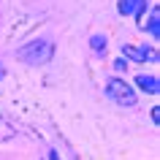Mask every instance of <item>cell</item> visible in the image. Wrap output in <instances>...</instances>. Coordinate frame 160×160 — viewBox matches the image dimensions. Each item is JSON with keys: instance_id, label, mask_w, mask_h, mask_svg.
<instances>
[{"instance_id": "cell-1", "label": "cell", "mask_w": 160, "mask_h": 160, "mask_svg": "<svg viewBox=\"0 0 160 160\" xmlns=\"http://www.w3.org/2000/svg\"><path fill=\"white\" fill-rule=\"evenodd\" d=\"M106 92L111 101H117L119 106H136V92L130 90V84H125L122 79H109L106 82Z\"/></svg>"}, {"instance_id": "cell-2", "label": "cell", "mask_w": 160, "mask_h": 160, "mask_svg": "<svg viewBox=\"0 0 160 160\" xmlns=\"http://www.w3.org/2000/svg\"><path fill=\"white\" fill-rule=\"evenodd\" d=\"M52 57V43H30L25 49H19V60H25V62H46Z\"/></svg>"}, {"instance_id": "cell-3", "label": "cell", "mask_w": 160, "mask_h": 160, "mask_svg": "<svg viewBox=\"0 0 160 160\" xmlns=\"http://www.w3.org/2000/svg\"><path fill=\"white\" fill-rule=\"evenodd\" d=\"M122 52H125V57H130V60H152V62L158 60L155 49H147V46H144V49H133V46H125Z\"/></svg>"}, {"instance_id": "cell-4", "label": "cell", "mask_w": 160, "mask_h": 160, "mask_svg": "<svg viewBox=\"0 0 160 160\" xmlns=\"http://www.w3.org/2000/svg\"><path fill=\"white\" fill-rule=\"evenodd\" d=\"M144 3L147 0H119V14H125V17H130V14H141L144 11Z\"/></svg>"}, {"instance_id": "cell-5", "label": "cell", "mask_w": 160, "mask_h": 160, "mask_svg": "<svg viewBox=\"0 0 160 160\" xmlns=\"http://www.w3.org/2000/svg\"><path fill=\"white\" fill-rule=\"evenodd\" d=\"M136 82H138V87H141L144 92H158V79L155 76H138Z\"/></svg>"}, {"instance_id": "cell-6", "label": "cell", "mask_w": 160, "mask_h": 160, "mask_svg": "<svg viewBox=\"0 0 160 160\" xmlns=\"http://www.w3.org/2000/svg\"><path fill=\"white\" fill-rule=\"evenodd\" d=\"M149 33L158 38V8L152 11V19H149Z\"/></svg>"}, {"instance_id": "cell-7", "label": "cell", "mask_w": 160, "mask_h": 160, "mask_svg": "<svg viewBox=\"0 0 160 160\" xmlns=\"http://www.w3.org/2000/svg\"><path fill=\"white\" fill-rule=\"evenodd\" d=\"M92 49H95V52H101V49H106V41H103L101 35H95V38H92Z\"/></svg>"}]
</instances>
